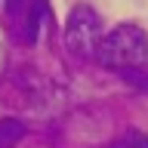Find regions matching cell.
Here are the masks:
<instances>
[{
	"mask_svg": "<svg viewBox=\"0 0 148 148\" xmlns=\"http://www.w3.org/2000/svg\"><path fill=\"white\" fill-rule=\"evenodd\" d=\"M22 136H25V123L22 120H16V117L0 120V148H12Z\"/></svg>",
	"mask_w": 148,
	"mask_h": 148,
	"instance_id": "obj_3",
	"label": "cell"
},
{
	"mask_svg": "<svg viewBox=\"0 0 148 148\" xmlns=\"http://www.w3.org/2000/svg\"><path fill=\"white\" fill-rule=\"evenodd\" d=\"M114 148H123V145H114Z\"/></svg>",
	"mask_w": 148,
	"mask_h": 148,
	"instance_id": "obj_6",
	"label": "cell"
},
{
	"mask_svg": "<svg viewBox=\"0 0 148 148\" xmlns=\"http://www.w3.org/2000/svg\"><path fill=\"white\" fill-rule=\"evenodd\" d=\"M99 40H102V18L96 16V9L83 6V3L74 6L68 12V22H65V46L74 56L90 59L99 49Z\"/></svg>",
	"mask_w": 148,
	"mask_h": 148,
	"instance_id": "obj_2",
	"label": "cell"
},
{
	"mask_svg": "<svg viewBox=\"0 0 148 148\" xmlns=\"http://www.w3.org/2000/svg\"><path fill=\"white\" fill-rule=\"evenodd\" d=\"M123 148H148V136L139 133V130H133V133H127V139H123Z\"/></svg>",
	"mask_w": 148,
	"mask_h": 148,
	"instance_id": "obj_4",
	"label": "cell"
},
{
	"mask_svg": "<svg viewBox=\"0 0 148 148\" xmlns=\"http://www.w3.org/2000/svg\"><path fill=\"white\" fill-rule=\"evenodd\" d=\"M96 59L105 68H114L120 74L145 68L148 65V37H145V31L139 25H117L111 34H105L99 40Z\"/></svg>",
	"mask_w": 148,
	"mask_h": 148,
	"instance_id": "obj_1",
	"label": "cell"
},
{
	"mask_svg": "<svg viewBox=\"0 0 148 148\" xmlns=\"http://www.w3.org/2000/svg\"><path fill=\"white\" fill-rule=\"evenodd\" d=\"M12 3H18V0H9V6H12Z\"/></svg>",
	"mask_w": 148,
	"mask_h": 148,
	"instance_id": "obj_5",
	"label": "cell"
}]
</instances>
